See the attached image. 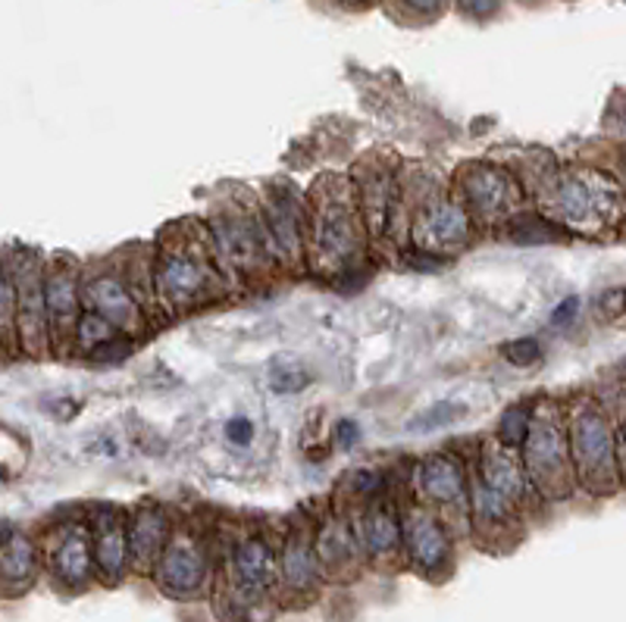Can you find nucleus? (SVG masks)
Returning a JSON list of instances; mask_svg holds the SVG:
<instances>
[{
	"instance_id": "nucleus-1",
	"label": "nucleus",
	"mask_w": 626,
	"mask_h": 622,
	"mask_svg": "<svg viewBox=\"0 0 626 622\" xmlns=\"http://www.w3.org/2000/svg\"><path fill=\"white\" fill-rule=\"evenodd\" d=\"M624 185L602 170H561L545 182L548 216L573 232H605L624 216Z\"/></svg>"
},
{
	"instance_id": "nucleus-2",
	"label": "nucleus",
	"mask_w": 626,
	"mask_h": 622,
	"mask_svg": "<svg viewBox=\"0 0 626 622\" xmlns=\"http://www.w3.org/2000/svg\"><path fill=\"white\" fill-rule=\"evenodd\" d=\"M567 431L577 482L592 494L617 492L624 479L621 431L614 429L607 410L592 398H580L567 413Z\"/></svg>"
},
{
	"instance_id": "nucleus-3",
	"label": "nucleus",
	"mask_w": 626,
	"mask_h": 622,
	"mask_svg": "<svg viewBox=\"0 0 626 622\" xmlns=\"http://www.w3.org/2000/svg\"><path fill=\"white\" fill-rule=\"evenodd\" d=\"M523 466L530 472L533 488L551 500H561L577 485V470L570 457V431L558 404L533 410L530 435L520 448Z\"/></svg>"
},
{
	"instance_id": "nucleus-4",
	"label": "nucleus",
	"mask_w": 626,
	"mask_h": 622,
	"mask_svg": "<svg viewBox=\"0 0 626 622\" xmlns=\"http://www.w3.org/2000/svg\"><path fill=\"white\" fill-rule=\"evenodd\" d=\"M153 291L170 310H192L216 295V269L207 247L195 238L160 244L153 263Z\"/></svg>"
},
{
	"instance_id": "nucleus-5",
	"label": "nucleus",
	"mask_w": 626,
	"mask_h": 622,
	"mask_svg": "<svg viewBox=\"0 0 626 622\" xmlns=\"http://www.w3.org/2000/svg\"><path fill=\"white\" fill-rule=\"evenodd\" d=\"M314 247L326 269L348 273L361 251V219L354 207V188L345 178H329L320 185V207L314 222Z\"/></svg>"
},
{
	"instance_id": "nucleus-6",
	"label": "nucleus",
	"mask_w": 626,
	"mask_h": 622,
	"mask_svg": "<svg viewBox=\"0 0 626 622\" xmlns=\"http://www.w3.org/2000/svg\"><path fill=\"white\" fill-rule=\"evenodd\" d=\"M457 192H460V204L467 207V214L474 216V222L514 219V210L523 200L517 178L508 170L489 166V163H470L460 172Z\"/></svg>"
},
{
	"instance_id": "nucleus-7",
	"label": "nucleus",
	"mask_w": 626,
	"mask_h": 622,
	"mask_svg": "<svg viewBox=\"0 0 626 622\" xmlns=\"http://www.w3.org/2000/svg\"><path fill=\"white\" fill-rule=\"evenodd\" d=\"M13 285H16V320H20V342L29 354H42L44 342L50 335V316H47V295H44V269L32 254H22L16 266H7Z\"/></svg>"
},
{
	"instance_id": "nucleus-8",
	"label": "nucleus",
	"mask_w": 626,
	"mask_h": 622,
	"mask_svg": "<svg viewBox=\"0 0 626 622\" xmlns=\"http://www.w3.org/2000/svg\"><path fill=\"white\" fill-rule=\"evenodd\" d=\"M229 576H232V595L236 598L260 603L273 591V585L282 579L280 560L263 538L248 535L236 541V548H232Z\"/></svg>"
},
{
	"instance_id": "nucleus-9",
	"label": "nucleus",
	"mask_w": 626,
	"mask_h": 622,
	"mask_svg": "<svg viewBox=\"0 0 626 622\" xmlns=\"http://www.w3.org/2000/svg\"><path fill=\"white\" fill-rule=\"evenodd\" d=\"M470 219L467 207L452 197H432L413 219V238L423 251L448 254L470 241Z\"/></svg>"
},
{
	"instance_id": "nucleus-10",
	"label": "nucleus",
	"mask_w": 626,
	"mask_h": 622,
	"mask_svg": "<svg viewBox=\"0 0 626 622\" xmlns=\"http://www.w3.org/2000/svg\"><path fill=\"white\" fill-rule=\"evenodd\" d=\"M157 581L170 598H195L207 581V557L195 535L170 538L163 554L157 560Z\"/></svg>"
},
{
	"instance_id": "nucleus-11",
	"label": "nucleus",
	"mask_w": 626,
	"mask_h": 622,
	"mask_svg": "<svg viewBox=\"0 0 626 622\" xmlns=\"http://www.w3.org/2000/svg\"><path fill=\"white\" fill-rule=\"evenodd\" d=\"M405 551L420 573L439 576L452 563V538L430 510L413 507L405 516Z\"/></svg>"
},
{
	"instance_id": "nucleus-12",
	"label": "nucleus",
	"mask_w": 626,
	"mask_h": 622,
	"mask_svg": "<svg viewBox=\"0 0 626 622\" xmlns=\"http://www.w3.org/2000/svg\"><path fill=\"white\" fill-rule=\"evenodd\" d=\"M98 560H94V535L86 522H66L50 551V569L66 588H82L91 581Z\"/></svg>"
},
{
	"instance_id": "nucleus-13",
	"label": "nucleus",
	"mask_w": 626,
	"mask_h": 622,
	"mask_svg": "<svg viewBox=\"0 0 626 622\" xmlns=\"http://www.w3.org/2000/svg\"><path fill=\"white\" fill-rule=\"evenodd\" d=\"M219 260H226L238 273L258 269L263 257V235L244 214H219L210 222Z\"/></svg>"
},
{
	"instance_id": "nucleus-14",
	"label": "nucleus",
	"mask_w": 626,
	"mask_h": 622,
	"mask_svg": "<svg viewBox=\"0 0 626 622\" xmlns=\"http://www.w3.org/2000/svg\"><path fill=\"white\" fill-rule=\"evenodd\" d=\"M482 482H489L496 492L508 494L514 504H523L530 500V494L536 492L533 482H530V472L523 466V457L517 453V448H508L501 441H489L482 448V457H479V472H476Z\"/></svg>"
},
{
	"instance_id": "nucleus-15",
	"label": "nucleus",
	"mask_w": 626,
	"mask_h": 622,
	"mask_svg": "<svg viewBox=\"0 0 626 622\" xmlns=\"http://www.w3.org/2000/svg\"><path fill=\"white\" fill-rule=\"evenodd\" d=\"M86 303L88 310H98L101 316H107L113 325H119L123 332H132L141 325V307L138 298L126 281L113 273H98L86 281Z\"/></svg>"
},
{
	"instance_id": "nucleus-16",
	"label": "nucleus",
	"mask_w": 626,
	"mask_h": 622,
	"mask_svg": "<svg viewBox=\"0 0 626 622\" xmlns=\"http://www.w3.org/2000/svg\"><path fill=\"white\" fill-rule=\"evenodd\" d=\"M420 492L432 504L460 507L470 500V475L452 453H432L420 463Z\"/></svg>"
},
{
	"instance_id": "nucleus-17",
	"label": "nucleus",
	"mask_w": 626,
	"mask_h": 622,
	"mask_svg": "<svg viewBox=\"0 0 626 622\" xmlns=\"http://www.w3.org/2000/svg\"><path fill=\"white\" fill-rule=\"evenodd\" d=\"M94 560L98 573L107 581H119L132 563V538L126 519L116 510H101L94 519Z\"/></svg>"
},
{
	"instance_id": "nucleus-18",
	"label": "nucleus",
	"mask_w": 626,
	"mask_h": 622,
	"mask_svg": "<svg viewBox=\"0 0 626 622\" xmlns=\"http://www.w3.org/2000/svg\"><path fill=\"white\" fill-rule=\"evenodd\" d=\"M280 573L282 585L288 591H310L317 588V581L323 576V560L317 554V538L310 535L307 529H292L285 544H282L280 557Z\"/></svg>"
},
{
	"instance_id": "nucleus-19",
	"label": "nucleus",
	"mask_w": 626,
	"mask_h": 622,
	"mask_svg": "<svg viewBox=\"0 0 626 622\" xmlns=\"http://www.w3.org/2000/svg\"><path fill=\"white\" fill-rule=\"evenodd\" d=\"M79 285L72 266H47L44 269V295H47V316H50V335L66 338L76 335V325L82 320L79 313Z\"/></svg>"
},
{
	"instance_id": "nucleus-20",
	"label": "nucleus",
	"mask_w": 626,
	"mask_h": 622,
	"mask_svg": "<svg viewBox=\"0 0 626 622\" xmlns=\"http://www.w3.org/2000/svg\"><path fill=\"white\" fill-rule=\"evenodd\" d=\"M357 538L369 557H391L405 544V522L386 504H369L357 522Z\"/></svg>"
},
{
	"instance_id": "nucleus-21",
	"label": "nucleus",
	"mask_w": 626,
	"mask_h": 622,
	"mask_svg": "<svg viewBox=\"0 0 626 622\" xmlns=\"http://www.w3.org/2000/svg\"><path fill=\"white\" fill-rule=\"evenodd\" d=\"M132 560L138 566H151L170 544V516L160 507H141L129 522Z\"/></svg>"
},
{
	"instance_id": "nucleus-22",
	"label": "nucleus",
	"mask_w": 626,
	"mask_h": 622,
	"mask_svg": "<svg viewBox=\"0 0 626 622\" xmlns=\"http://www.w3.org/2000/svg\"><path fill=\"white\" fill-rule=\"evenodd\" d=\"M0 566H3V588L16 595L29 588L38 573V554L29 538L16 532L10 522L3 526V548H0Z\"/></svg>"
},
{
	"instance_id": "nucleus-23",
	"label": "nucleus",
	"mask_w": 626,
	"mask_h": 622,
	"mask_svg": "<svg viewBox=\"0 0 626 622\" xmlns=\"http://www.w3.org/2000/svg\"><path fill=\"white\" fill-rule=\"evenodd\" d=\"M470 510L482 532H504V529L517 526V504L508 494L496 492L479 475H474V482H470Z\"/></svg>"
},
{
	"instance_id": "nucleus-24",
	"label": "nucleus",
	"mask_w": 626,
	"mask_h": 622,
	"mask_svg": "<svg viewBox=\"0 0 626 622\" xmlns=\"http://www.w3.org/2000/svg\"><path fill=\"white\" fill-rule=\"evenodd\" d=\"M266 229H270V244L276 241V251L280 254H298L301 251V219H298V210L295 204L285 197V194H276L270 197L266 204Z\"/></svg>"
},
{
	"instance_id": "nucleus-25",
	"label": "nucleus",
	"mask_w": 626,
	"mask_h": 622,
	"mask_svg": "<svg viewBox=\"0 0 626 622\" xmlns=\"http://www.w3.org/2000/svg\"><path fill=\"white\" fill-rule=\"evenodd\" d=\"M357 551H361V538L354 535L345 522H326L317 535V554L326 569H342L348 563H354Z\"/></svg>"
},
{
	"instance_id": "nucleus-26",
	"label": "nucleus",
	"mask_w": 626,
	"mask_h": 622,
	"mask_svg": "<svg viewBox=\"0 0 626 622\" xmlns=\"http://www.w3.org/2000/svg\"><path fill=\"white\" fill-rule=\"evenodd\" d=\"M508 238L517 244H545V241H564L567 229L558 226L555 219H542V216H514L508 222Z\"/></svg>"
},
{
	"instance_id": "nucleus-27",
	"label": "nucleus",
	"mask_w": 626,
	"mask_h": 622,
	"mask_svg": "<svg viewBox=\"0 0 626 622\" xmlns=\"http://www.w3.org/2000/svg\"><path fill=\"white\" fill-rule=\"evenodd\" d=\"M367 214L376 232H383L389 219L391 204H395V178L386 170H373V178L367 182Z\"/></svg>"
},
{
	"instance_id": "nucleus-28",
	"label": "nucleus",
	"mask_w": 626,
	"mask_h": 622,
	"mask_svg": "<svg viewBox=\"0 0 626 622\" xmlns=\"http://www.w3.org/2000/svg\"><path fill=\"white\" fill-rule=\"evenodd\" d=\"M116 332H119V325H113L107 316H101L98 310H86L82 320H79V325H76V342H79V347H86V350L94 354L101 344L119 338Z\"/></svg>"
},
{
	"instance_id": "nucleus-29",
	"label": "nucleus",
	"mask_w": 626,
	"mask_h": 622,
	"mask_svg": "<svg viewBox=\"0 0 626 622\" xmlns=\"http://www.w3.org/2000/svg\"><path fill=\"white\" fill-rule=\"evenodd\" d=\"M270 385L276 394H295V391L310 385V372L295 357H276L270 366Z\"/></svg>"
},
{
	"instance_id": "nucleus-30",
	"label": "nucleus",
	"mask_w": 626,
	"mask_h": 622,
	"mask_svg": "<svg viewBox=\"0 0 626 622\" xmlns=\"http://www.w3.org/2000/svg\"><path fill=\"white\" fill-rule=\"evenodd\" d=\"M530 423H533V407H523V404H514V407L504 410V416L498 419L496 438L508 448H523L526 435H530Z\"/></svg>"
},
{
	"instance_id": "nucleus-31",
	"label": "nucleus",
	"mask_w": 626,
	"mask_h": 622,
	"mask_svg": "<svg viewBox=\"0 0 626 622\" xmlns=\"http://www.w3.org/2000/svg\"><path fill=\"white\" fill-rule=\"evenodd\" d=\"M467 413L464 404H454V401H442V404H432L430 410H423L417 419H411V431H435V429H445V426H452L457 423L460 416Z\"/></svg>"
},
{
	"instance_id": "nucleus-32",
	"label": "nucleus",
	"mask_w": 626,
	"mask_h": 622,
	"mask_svg": "<svg viewBox=\"0 0 626 622\" xmlns=\"http://www.w3.org/2000/svg\"><path fill=\"white\" fill-rule=\"evenodd\" d=\"M501 357L511 366H536L542 360V347L536 338H514L501 347Z\"/></svg>"
},
{
	"instance_id": "nucleus-33",
	"label": "nucleus",
	"mask_w": 626,
	"mask_h": 622,
	"mask_svg": "<svg viewBox=\"0 0 626 622\" xmlns=\"http://www.w3.org/2000/svg\"><path fill=\"white\" fill-rule=\"evenodd\" d=\"M592 310L599 320H621L626 313V288H605L595 301H592Z\"/></svg>"
},
{
	"instance_id": "nucleus-34",
	"label": "nucleus",
	"mask_w": 626,
	"mask_h": 622,
	"mask_svg": "<svg viewBox=\"0 0 626 622\" xmlns=\"http://www.w3.org/2000/svg\"><path fill=\"white\" fill-rule=\"evenodd\" d=\"M129 354H132L129 338H113V342L101 344V347L91 354V360H98V364H116V360H126Z\"/></svg>"
},
{
	"instance_id": "nucleus-35",
	"label": "nucleus",
	"mask_w": 626,
	"mask_h": 622,
	"mask_svg": "<svg viewBox=\"0 0 626 622\" xmlns=\"http://www.w3.org/2000/svg\"><path fill=\"white\" fill-rule=\"evenodd\" d=\"M251 435H254V426H251L248 416H236V419L226 423V438H229L236 448H244V445L251 441Z\"/></svg>"
},
{
	"instance_id": "nucleus-36",
	"label": "nucleus",
	"mask_w": 626,
	"mask_h": 622,
	"mask_svg": "<svg viewBox=\"0 0 626 622\" xmlns=\"http://www.w3.org/2000/svg\"><path fill=\"white\" fill-rule=\"evenodd\" d=\"M335 441H339V448H354L361 441V423L357 419H342L335 426Z\"/></svg>"
},
{
	"instance_id": "nucleus-37",
	"label": "nucleus",
	"mask_w": 626,
	"mask_h": 622,
	"mask_svg": "<svg viewBox=\"0 0 626 622\" xmlns=\"http://www.w3.org/2000/svg\"><path fill=\"white\" fill-rule=\"evenodd\" d=\"M577 310H580V298H564L555 307V313H551V325H567V322L577 316Z\"/></svg>"
},
{
	"instance_id": "nucleus-38",
	"label": "nucleus",
	"mask_w": 626,
	"mask_h": 622,
	"mask_svg": "<svg viewBox=\"0 0 626 622\" xmlns=\"http://www.w3.org/2000/svg\"><path fill=\"white\" fill-rule=\"evenodd\" d=\"M467 13H474V16H489L492 10L498 7V0H457Z\"/></svg>"
},
{
	"instance_id": "nucleus-39",
	"label": "nucleus",
	"mask_w": 626,
	"mask_h": 622,
	"mask_svg": "<svg viewBox=\"0 0 626 622\" xmlns=\"http://www.w3.org/2000/svg\"><path fill=\"white\" fill-rule=\"evenodd\" d=\"M411 10H417V13H432V10H439L442 7V0H405Z\"/></svg>"
},
{
	"instance_id": "nucleus-40",
	"label": "nucleus",
	"mask_w": 626,
	"mask_h": 622,
	"mask_svg": "<svg viewBox=\"0 0 626 622\" xmlns=\"http://www.w3.org/2000/svg\"><path fill=\"white\" fill-rule=\"evenodd\" d=\"M626 453V419H624V426H621V457Z\"/></svg>"
},
{
	"instance_id": "nucleus-41",
	"label": "nucleus",
	"mask_w": 626,
	"mask_h": 622,
	"mask_svg": "<svg viewBox=\"0 0 626 622\" xmlns=\"http://www.w3.org/2000/svg\"><path fill=\"white\" fill-rule=\"evenodd\" d=\"M342 3H351V7H357V3H367V0H342Z\"/></svg>"
},
{
	"instance_id": "nucleus-42",
	"label": "nucleus",
	"mask_w": 626,
	"mask_h": 622,
	"mask_svg": "<svg viewBox=\"0 0 626 622\" xmlns=\"http://www.w3.org/2000/svg\"><path fill=\"white\" fill-rule=\"evenodd\" d=\"M621 126H624V135H626V107H624V116H621Z\"/></svg>"
}]
</instances>
